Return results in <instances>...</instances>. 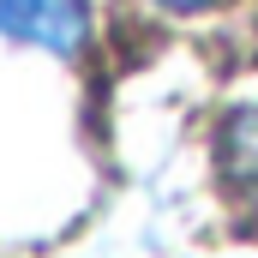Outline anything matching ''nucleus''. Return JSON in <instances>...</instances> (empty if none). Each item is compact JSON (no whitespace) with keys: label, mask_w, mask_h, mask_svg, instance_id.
<instances>
[{"label":"nucleus","mask_w":258,"mask_h":258,"mask_svg":"<svg viewBox=\"0 0 258 258\" xmlns=\"http://www.w3.org/2000/svg\"><path fill=\"white\" fill-rule=\"evenodd\" d=\"M90 30V0H0V36L42 48V54H78Z\"/></svg>","instance_id":"1"},{"label":"nucleus","mask_w":258,"mask_h":258,"mask_svg":"<svg viewBox=\"0 0 258 258\" xmlns=\"http://www.w3.org/2000/svg\"><path fill=\"white\" fill-rule=\"evenodd\" d=\"M222 162H228V174H234L240 186H252V198H258V108L252 114H234V126L222 138Z\"/></svg>","instance_id":"2"},{"label":"nucleus","mask_w":258,"mask_h":258,"mask_svg":"<svg viewBox=\"0 0 258 258\" xmlns=\"http://www.w3.org/2000/svg\"><path fill=\"white\" fill-rule=\"evenodd\" d=\"M156 6H168V12H204V6H216V0H156Z\"/></svg>","instance_id":"3"}]
</instances>
